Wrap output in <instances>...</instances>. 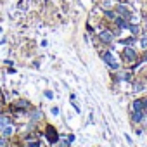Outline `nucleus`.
Instances as JSON below:
<instances>
[{
	"label": "nucleus",
	"mask_w": 147,
	"mask_h": 147,
	"mask_svg": "<svg viewBox=\"0 0 147 147\" xmlns=\"http://www.w3.org/2000/svg\"><path fill=\"white\" fill-rule=\"evenodd\" d=\"M99 38H100L104 43H111V42H113V38H114V35H113L111 31H102Z\"/></svg>",
	"instance_id": "nucleus-1"
},
{
	"label": "nucleus",
	"mask_w": 147,
	"mask_h": 147,
	"mask_svg": "<svg viewBox=\"0 0 147 147\" xmlns=\"http://www.w3.org/2000/svg\"><path fill=\"white\" fill-rule=\"evenodd\" d=\"M123 55H125L126 59H130V61H133V59L137 57V54H135V50H133L131 47H126V49H125V52H123Z\"/></svg>",
	"instance_id": "nucleus-2"
},
{
	"label": "nucleus",
	"mask_w": 147,
	"mask_h": 147,
	"mask_svg": "<svg viewBox=\"0 0 147 147\" xmlns=\"http://www.w3.org/2000/svg\"><path fill=\"white\" fill-rule=\"evenodd\" d=\"M9 123H11V118L9 116H0V128H5Z\"/></svg>",
	"instance_id": "nucleus-3"
},
{
	"label": "nucleus",
	"mask_w": 147,
	"mask_h": 147,
	"mask_svg": "<svg viewBox=\"0 0 147 147\" xmlns=\"http://www.w3.org/2000/svg\"><path fill=\"white\" fill-rule=\"evenodd\" d=\"M118 12H119L121 16H125V18H130V12H128V9H126L125 5H119V7H118Z\"/></svg>",
	"instance_id": "nucleus-4"
},
{
	"label": "nucleus",
	"mask_w": 147,
	"mask_h": 147,
	"mask_svg": "<svg viewBox=\"0 0 147 147\" xmlns=\"http://www.w3.org/2000/svg\"><path fill=\"white\" fill-rule=\"evenodd\" d=\"M12 131H14V130H12V126H9V125H7V126L2 130V137H11V135H12Z\"/></svg>",
	"instance_id": "nucleus-5"
},
{
	"label": "nucleus",
	"mask_w": 147,
	"mask_h": 147,
	"mask_svg": "<svg viewBox=\"0 0 147 147\" xmlns=\"http://www.w3.org/2000/svg\"><path fill=\"white\" fill-rule=\"evenodd\" d=\"M142 118H144L142 111H135V113H133V116H131V119H133V121H142Z\"/></svg>",
	"instance_id": "nucleus-6"
},
{
	"label": "nucleus",
	"mask_w": 147,
	"mask_h": 147,
	"mask_svg": "<svg viewBox=\"0 0 147 147\" xmlns=\"http://www.w3.org/2000/svg\"><path fill=\"white\" fill-rule=\"evenodd\" d=\"M57 138H59V137H57V133H54V130L49 126V140H50V142H55Z\"/></svg>",
	"instance_id": "nucleus-7"
},
{
	"label": "nucleus",
	"mask_w": 147,
	"mask_h": 147,
	"mask_svg": "<svg viewBox=\"0 0 147 147\" xmlns=\"http://www.w3.org/2000/svg\"><path fill=\"white\" fill-rule=\"evenodd\" d=\"M142 109H144L142 100H135V102H133V111H142Z\"/></svg>",
	"instance_id": "nucleus-8"
},
{
	"label": "nucleus",
	"mask_w": 147,
	"mask_h": 147,
	"mask_svg": "<svg viewBox=\"0 0 147 147\" xmlns=\"http://www.w3.org/2000/svg\"><path fill=\"white\" fill-rule=\"evenodd\" d=\"M140 45H142L144 49H147V36H145V38H142V42H140Z\"/></svg>",
	"instance_id": "nucleus-9"
},
{
	"label": "nucleus",
	"mask_w": 147,
	"mask_h": 147,
	"mask_svg": "<svg viewBox=\"0 0 147 147\" xmlns=\"http://www.w3.org/2000/svg\"><path fill=\"white\" fill-rule=\"evenodd\" d=\"M45 97H47V99H52V97H54V94H52L50 90H47V92H45Z\"/></svg>",
	"instance_id": "nucleus-10"
},
{
	"label": "nucleus",
	"mask_w": 147,
	"mask_h": 147,
	"mask_svg": "<svg viewBox=\"0 0 147 147\" xmlns=\"http://www.w3.org/2000/svg\"><path fill=\"white\" fill-rule=\"evenodd\" d=\"M26 147H40V144H36V142H31V144H28Z\"/></svg>",
	"instance_id": "nucleus-11"
},
{
	"label": "nucleus",
	"mask_w": 147,
	"mask_h": 147,
	"mask_svg": "<svg viewBox=\"0 0 147 147\" xmlns=\"http://www.w3.org/2000/svg\"><path fill=\"white\" fill-rule=\"evenodd\" d=\"M52 114L57 116V114H59V107H52Z\"/></svg>",
	"instance_id": "nucleus-12"
},
{
	"label": "nucleus",
	"mask_w": 147,
	"mask_h": 147,
	"mask_svg": "<svg viewBox=\"0 0 147 147\" xmlns=\"http://www.w3.org/2000/svg\"><path fill=\"white\" fill-rule=\"evenodd\" d=\"M0 147H5V138H0Z\"/></svg>",
	"instance_id": "nucleus-13"
},
{
	"label": "nucleus",
	"mask_w": 147,
	"mask_h": 147,
	"mask_svg": "<svg viewBox=\"0 0 147 147\" xmlns=\"http://www.w3.org/2000/svg\"><path fill=\"white\" fill-rule=\"evenodd\" d=\"M142 104H144V107H147V99H144V100H142Z\"/></svg>",
	"instance_id": "nucleus-14"
},
{
	"label": "nucleus",
	"mask_w": 147,
	"mask_h": 147,
	"mask_svg": "<svg viewBox=\"0 0 147 147\" xmlns=\"http://www.w3.org/2000/svg\"><path fill=\"white\" fill-rule=\"evenodd\" d=\"M0 109H2V104H0Z\"/></svg>",
	"instance_id": "nucleus-15"
},
{
	"label": "nucleus",
	"mask_w": 147,
	"mask_h": 147,
	"mask_svg": "<svg viewBox=\"0 0 147 147\" xmlns=\"http://www.w3.org/2000/svg\"><path fill=\"white\" fill-rule=\"evenodd\" d=\"M0 31H2V28H0Z\"/></svg>",
	"instance_id": "nucleus-16"
},
{
	"label": "nucleus",
	"mask_w": 147,
	"mask_h": 147,
	"mask_svg": "<svg viewBox=\"0 0 147 147\" xmlns=\"http://www.w3.org/2000/svg\"><path fill=\"white\" fill-rule=\"evenodd\" d=\"M145 59H147V55H145Z\"/></svg>",
	"instance_id": "nucleus-17"
}]
</instances>
